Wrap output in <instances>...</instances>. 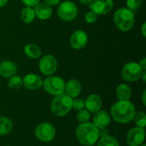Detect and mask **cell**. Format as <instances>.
<instances>
[{
	"instance_id": "6da1fadb",
	"label": "cell",
	"mask_w": 146,
	"mask_h": 146,
	"mask_svg": "<svg viewBox=\"0 0 146 146\" xmlns=\"http://www.w3.org/2000/svg\"><path fill=\"white\" fill-rule=\"evenodd\" d=\"M135 113V107L129 100H119L115 103L110 109V114L113 119L121 124L131 122L133 120Z\"/></svg>"
},
{
	"instance_id": "7a4b0ae2",
	"label": "cell",
	"mask_w": 146,
	"mask_h": 146,
	"mask_svg": "<svg viewBox=\"0 0 146 146\" xmlns=\"http://www.w3.org/2000/svg\"><path fill=\"white\" fill-rule=\"evenodd\" d=\"M78 141L86 146L94 145L98 139V128L93 123H80L75 132Z\"/></svg>"
},
{
	"instance_id": "3957f363",
	"label": "cell",
	"mask_w": 146,
	"mask_h": 146,
	"mask_svg": "<svg viewBox=\"0 0 146 146\" xmlns=\"http://www.w3.org/2000/svg\"><path fill=\"white\" fill-rule=\"evenodd\" d=\"M115 24L118 29L122 32L130 31L135 22L133 12L127 8H121L117 9L114 15Z\"/></svg>"
},
{
	"instance_id": "277c9868",
	"label": "cell",
	"mask_w": 146,
	"mask_h": 146,
	"mask_svg": "<svg viewBox=\"0 0 146 146\" xmlns=\"http://www.w3.org/2000/svg\"><path fill=\"white\" fill-rule=\"evenodd\" d=\"M73 98L66 93H62L56 96L50 105L52 113L59 117L66 115L72 109Z\"/></svg>"
},
{
	"instance_id": "5b68a950",
	"label": "cell",
	"mask_w": 146,
	"mask_h": 146,
	"mask_svg": "<svg viewBox=\"0 0 146 146\" xmlns=\"http://www.w3.org/2000/svg\"><path fill=\"white\" fill-rule=\"evenodd\" d=\"M65 81L58 76H49L43 81L44 89L50 95L57 96L65 91Z\"/></svg>"
},
{
	"instance_id": "8992f818",
	"label": "cell",
	"mask_w": 146,
	"mask_h": 146,
	"mask_svg": "<svg viewBox=\"0 0 146 146\" xmlns=\"http://www.w3.org/2000/svg\"><path fill=\"white\" fill-rule=\"evenodd\" d=\"M144 71L145 70H143L138 62H130L123 66L121 70V74H122V78L125 80L129 82H134L141 78Z\"/></svg>"
},
{
	"instance_id": "52a82bcc",
	"label": "cell",
	"mask_w": 146,
	"mask_h": 146,
	"mask_svg": "<svg viewBox=\"0 0 146 146\" xmlns=\"http://www.w3.org/2000/svg\"><path fill=\"white\" fill-rule=\"evenodd\" d=\"M57 15L61 20L64 21H71L76 18L78 15V8L74 3L71 1H64L58 6Z\"/></svg>"
},
{
	"instance_id": "ba28073f",
	"label": "cell",
	"mask_w": 146,
	"mask_h": 146,
	"mask_svg": "<svg viewBox=\"0 0 146 146\" xmlns=\"http://www.w3.org/2000/svg\"><path fill=\"white\" fill-rule=\"evenodd\" d=\"M35 136L36 138L44 143H48L53 140L56 136V129L53 125L44 122L39 124L35 129Z\"/></svg>"
},
{
	"instance_id": "9c48e42d",
	"label": "cell",
	"mask_w": 146,
	"mask_h": 146,
	"mask_svg": "<svg viewBox=\"0 0 146 146\" xmlns=\"http://www.w3.org/2000/svg\"><path fill=\"white\" fill-rule=\"evenodd\" d=\"M38 68L43 74L50 76L57 69V61L52 55H45L40 59Z\"/></svg>"
},
{
	"instance_id": "30bf717a",
	"label": "cell",
	"mask_w": 146,
	"mask_h": 146,
	"mask_svg": "<svg viewBox=\"0 0 146 146\" xmlns=\"http://www.w3.org/2000/svg\"><path fill=\"white\" fill-rule=\"evenodd\" d=\"M114 6L113 0H92L89 3L90 10L98 15H104L110 13Z\"/></svg>"
},
{
	"instance_id": "8fae6325",
	"label": "cell",
	"mask_w": 146,
	"mask_h": 146,
	"mask_svg": "<svg viewBox=\"0 0 146 146\" xmlns=\"http://www.w3.org/2000/svg\"><path fill=\"white\" fill-rule=\"evenodd\" d=\"M145 138V128L133 127L130 129L127 134V143L129 146H139L143 144Z\"/></svg>"
},
{
	"instance_id": "7c38bea8",
	"label": "cell",
	"mask_w": 146,
	"mask_h": 146,
	"mask_svg": "<svg viewBox=\"0 0 146 146\" xmlns=\"http://www.w3.org/2000/svg\"><path fill=\"white\" fill-rule=\"evenodd\" d=\"M70 45L74 50H82L86 47L88 42V37L86 32L82 30L74 31L69 38Z\"/></svg>"
},
{
	"instance_id": "4fadbf2b",
	"label": "cell",
	"mask_w": 146,
	"mask_h": 146,
	"mask_svg": "<svg viewBox=\"0 0 146 146\" xmlns=\"http://www.w3.org/2000/svg\"><path fill=\"white\" fill-rule=\"evenodd\" d=\"M22 85L27 90H38L43 86V80L42 78L35 74H28L23 77Z\"/></svg>"
},
{
	"instance_id": "5bb4252c",
	"label": "cell",
	"mask_w": 146,
	"mask_h": 146,
	"mask_svg": "<svg viewBox=\"0 0 146 146\" xmlns=\"http://www.w3.org/2000/svg\"><path fill=\"white\" fill-rule=\"evenodd\" d=\"M35 13V17L39 20L45 21L51 17L52 9L51 7L45 3H38L33 9Z\"/></svg>"
},
{
	"instance_id": "9a60e30c",
	"label": "cell",
	"mask_w": 146,
	"mask_h": 146,
	"mask_svg": "<svg viewBox=\"0 0 146 146\" xmlns=\"http://www.w3.org/2000/svg\"><path fill=\"white\" fill-rule=\"evenodd\" d=\"M85 107L90 113H97L102 107V99L97 94L89 95L85 101Z\"/></svg>"
},
{
	"instance_id": "2e32d148",
	"label": "cell",
	"mask_w": 146,
	"mask_h": 146,
	"mask_svg": "<svg viewBox=\"0 0 146 146\" xmlns=\"http://www.w3.org/2000/svg\"><path fill=\"white\" fill-rule=\"evenodd\" d=\"M110 121H111L110 115L105 110L98 111L93 117V124L97 128L107 127L110 125Z\"/></svg>"
},
{
	"instance_id": "e0dca14e",
	"label": "cell",
	"mask_w": 146,
	"mask_h": 146,
	"mask_svg": "<svg viewBox=\"0 0 146 146\" xmlns=\"http://www.w3.org/2000/svg\"><path fill=\"white\" fill-rule=\"evenodd\" d=\"M17 72L16 64L9 60H5L0 63V75L3 78H10Z\"/></svg>"
},
{
	"instance_id": "ac0fdd59",
	"label": "cell",
	"mask_w": 146,
	"mask_h": 146,
	"mask_svg": "<svg viewBox=\"0 0 146 146\" xmlns=\"http://www.w3.org/2000/svg\"><path fill=\"white\" fill-rule=\"evenodd\" d=\"M65 91L66 94L72 98H77L81 92V85L77 80L71 79L67 82V84H65Z\"/></svg>"
},
{
	"instance_id": "d6986e66",
	"label": "cell",
	"mask_w": 146,
	"mask_h": 146,
	"mask_svg": "<svg viewBox=\"0 0 146 146\" xmlns=\"http://www.w3.org/2000/svg\"><path fill=\"white\" fill-rule=\"evenodd\" d=\"M115 94L120 101L129 100L132 97V89L127 84H121L117 86Z\"/></svg>"
},
{
	"instance_id": "ffe728a7",
	"label": "cell",
	"mask_w": 146,
	"mask_h": 146,
	"mask_svg": "<svg viewBox=\"0 0 146 146\" xmlns=\"http://www.w3.org/2000/svg\"><path fill=\"white\" fill-rule=\"evenodd\" d=\"M24 52L26 56L31 59H37L41 56L40 48L34 44H28L24 48Z\"/></svg>"
},
{
	"instance_id": "44dd1931",
	"label": "cell",
	"mask_w": 146,
	"mask_h": 146,
	"mask_svg": "<svg viewBox=\"0 0 146 146\" xmlns=\"http://www.w3.org/2000/svg\"><path fill=\"white\" fill-rule=\"evenodd\" d=\"M13 123L11 120L6 116H0V135H7L11 132Z\"/></svg>"
},
{
	"instance_id": "7402d4cb",
	"label": "cell",
	"mask_w": 146,
	"mask_h": 146,
	"mask_svg": "<svg viewBox=\"0 0 146 146\" xmlns=\"http://www.w3.org/2000/svg\"><path fill=\"white\" fill-rule=\"evenodd\" d=\"M35 18V13L33 8L31 7H25L22 9L21 12V19L24 23L29 24L33 21Z\"/></svg>"
},
{
	"instance_id": "603a6c76",
	"label": "cell",
	"mask_w": 146,
	"mask_h": 146,
	"mask_svg": "<svg viewBox=\"0 0 146 146\" xmlns=\"http://www.w3.org/2000/svg\"><path fill=\"white\" fill-rule=\"evenodd\" d=\"M8 86L13 90H18L22 86V79L18 75H13L8 81Z\"/></svg>"
},
{
	"instance_id": "cb8c5ba5",
	"label": "cell",
	"mask_w": 146,
	"mask_h": 146,
	"mask_svg": "<svg viewBox=\"0 0 146 146\" xmlns=\"http://www.w3.org/2000/svg\"><path fill=\"white\" fill-rule=\"evenodd\" d=\"M98 146H119V143L115 137L108 135L106 137L101 138V139L98 141Z\"/></svg>"
},
{
	"instance_id": "d4e9b609",
	"label": "cell",
	"mask_w": 146,
	"mask_h": 146,
	"mask_svg": "<svg viewBox=\"0 0 146 146\" xmlns=\"http://www.w3.org/2000/svg\"><path fill=\"white\" fill-rule=\"evenodd\" d=\"M134 122L135 124L139 127H142L145 128L146 126V115L145 112L143 111H139L138 113H135L134 117H133Z\"/></svg>"
},
{
	"instance_id": "484cf974",
	"label": "cell",
	"mask_w": 146,
	"mask_h": 146,
	"mask_svg": "<svg viewBox=\"0 0 146 146\" xmlns=\"http://www.w3.org/2000/svg\"><path fill=\"white\" fill-rule=\"evenodd\" d=\"M76 118H77V121L80 123L88 122V121L91 118V113L88 110H79V112H78V114L76 115Z\"/></svg>"
},
{
	"instance_id": "4316f807",
	"label": "cell",
	"mask_w": 146,
	"mask_h": 146,
	"mask_svg": "<svg viewBox=\"0 0 146 146\" xmlns=\"http://www.w3.org/2000/svg\"><path fill=\"white\" fill-rule=\"evenodd\" d=\"M142 3L143 0H127V9L133 11L139 9L142 5Z\"/></svg>"
},
{
	"instance_id": "83f0119b",
	"label": "cell",
	"mask_w": 146,
	"mask_h": 146,
	"mask_svg": "<svg viewBox=\"0 0 146 146\" xmlns=\"http://www.w3.org/2000/svg\"><path fill=\"white\" fill-rule=\"evenodd\" d=\"M85 107V101L82 98H75L73 100L72 108H74L75 110H81Z\"/></svg>"
},
{
	"instance_id": "f1b7e54d",
	"label": "cell",
	"mask_w": 146,
	"mask_h": 146,
	"mask_svg": "<svg viewBox=\"0 0 146 146\" xmlns=\"http://www.w3.org/2000/svg\"><path fill=\"white\" fill-rule=\"evenodd\" d=\"M85 19H86V21L87 23L92 24V23H94V22L97 21V19H98V15H97L96 13H94L93 11L90 10V11H88V12L86 14Z\"/></svg>"
},
{
	"instance_id": "f546056e",
	"label": "cell",
	"mask_w": 146,
	"mask_h": 146,
	"mask_svg": "<svg viewBox=\"0 0 146 146\" xmlns=\"http://www.w3.org/2000/svg\"><path fill=\"white\" fill-rule=\"evenodd\" d=\"M22 2V3H24L27 7H35L39 2L40 0H21Z\"/></svg>"
},
{
	"instance_id": "4dcf8cb0",
	"label": "cell",
	"mask_w": 146,
	"mask_h": 146,
	"mask_svg": "<svg viewBox=\"0 0 146 146\" xmlns=\"http://www.w3.org/2000/svg\"><path fill=\"white\" fill-rule=\"evenodd\" d=\"M98 138H104L109 135V130L106 127L98 128Z\"/></svg>"
},
{
	"instance_id": "1f68e13d",
	"label": "cell",
	"mask_w": 146,
	"mask_h": 146,
	"mask_svg": "<svg viewBox=\"0 0 146 146\" xmlns=\"http://www.w3.org/2000/svg\"><path fill=\"white\" fill-rule=\"evenodd\" d=\"M61 2V0H44V3L49 4L50 6H53V5H56Z\"/></svg>"
},
{
	"instance_id": "d6a6232c",
	"label": "cell",
	"mask_w": 146,
	"mask_h": 146,
	"mask_svg": "<svg viewBox=\"0 0 146 146\" xmlns=\"http://www.w3.org/2000/svg\"><path fill=\"white\" fill-rule=\"evenodd\" d=\"M139 65H140V67L142 68V69L143 70H146V58L145 57H144L140 62H139Z\"/></svg>"
},
{
	"instance_id": "836d02e7",
	"label": "cell",
	"mask_w": 146,
	"mask_h": 146,
	"mask_svg": "<svg viewBox=\"0 0 146 146\" xmlns=\"http://www.w3.org/2000/svg\"><path fill=\"white\" fill-rule=\"evenodd\" d=\"M145 28H146V23L144 22L142 27H141V32H142V34L144 37H146V33H145Z\"/></svg>"
},
{
	"instance_id": "e575fe53",
	"label": "cell",
	"mask_w": 146,
	"mask_h": 146,
	"mask_svg": "<svg viewBox=\"0 0 146 146\" xmlns=\"http://www.w3.org/2000/svg\"><path fill=\"white\" fill-rule=\"evenodd\" d=\"M92 0H80V2L81 3H83V4H88L89 5V3L92 2Z\"/></svg>"
},
{
	"instance_id": "d590c367",
	"label": "cell",
	"mask_w": 146,
	"mask_h": 146,
	"mask_svg": "<svg viewBox=\"0 0 146 146\" xmlns=\"http://www.w3.org/2000/svg\"><path fill=\"white\" fill-rule=\"evenodd\" d=\"M8 3V0H0V8L3 7Z\"/></svg>"
},
{
	"instance_id": "8d00e7d4",
	"label": "cell",
	"mask_w": 146,
	"mask_h": 146,
	"mask_svg": "<svg viewBox=\"0 0 146 146\" xmlns=\"http://www.w3.org/2000/svg\"><path fill=\"white\" fill-rule=\"evenodd\" d=\"M145 93L146 92L145 91H144V93H143V97H142V99H143V104H144V105H145L146 103H145Z\"/></svg>"
},
{
	"instance_id": "74e56055",
	"label": "cell",
	"mask_w": 146,
	"mask_h": 146,
	"mask_svg": "<svg viewBox=\"0 0 146 146\" xmlns=\"http://www.w3.org/2000/svg\"><path fill=\"white\" fill-rule=\"evenodd\" d=\"M139 146H146V145H143V144H142V145H140Z\"/></svg>"
}]
</instances>
